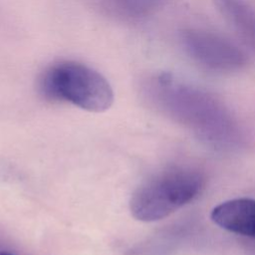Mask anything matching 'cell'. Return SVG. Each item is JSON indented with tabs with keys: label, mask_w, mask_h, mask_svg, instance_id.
Returning a JSON list of instances; mask_svg holds the SVG:
<instances>
[{
	"label": "cell",
	"mask_w": 255,
	"mask_h": 255,
	"mask_svg": "<svg viewBox=\"0 0 255 255\" xmlns=\"http://www.w3.org/2000/svg\"><path fill=\"white\" fill-rule=\"evenodd\" d=\"M185 53L201 67L215 72H233L243 68L246 55L233 42L206 30L189 29L182 33Z\"/></svg>",
	"instance_id": "3"
},
{
	"label": "cell",
	"mask_w": 255,
	"mask_h": 255,
	"mask_svg": "<svg viewBox=\"0 0 255 255\" xmlns=\"http://www.w3.org/2000/svg\"><path fill=\"white\" fill-rule=\"evenodd\" d=\"M215 4L239 36L255 50V10L243 0H215Z\"/></svg>",
	"instance_id": "5"
},
{
	"label": "cell",
	"mask_w": 255,
	"mask_h": 255,
	"mask_svg": "<svg viewBox=\"0 0 255 255\" xmlns=\"http://www.w3.org/2000/svg\"><path fill=\"white\" fill-rule=\"evenodd\" d=\"M211 219L225 230L255 237V200L236 198L225 201L214 207Z\"/></svg>",
	"instance_id": "4"
},
{
	"label": "cell",
	"mask_w": 255,
	"mask_h": 255,
	"mask_svg": "<svg viewBox=\"0 0 255 255\" xmlns=\"http://www.w3.org/2000/svg\"><path fill=\"white\" fill-rule=\"evenodd\" d=\"M39 87L46 98L69 102L89 112H104L114 100L109 82L100 73L72 61L50 66L43 73Z\"/></svg>",
	"instance_id": "1"
},
{
	"label": "cell",
	"mask_w": 255,
	"mask_h": 255,
	"mask_svg": "<svg viewBox=\"0 0 255 255\" xmlns=\"http://www.w3.org/2000/svg\"><path fill=\"white\" fill-rule=\"evenodd\" d=\"M163 0H115L116 9L128 17L138 18L154 11Z\"/></svg>",
	"instance_id": "6"
},
{
	"label": "cell",
	"mask_w": 255,
	"mask_h": 255,
	"mask_svg": "<svg viewBox=\"0 0 255 255\" xmlns=\"http://www.w3.org/2000/svg\"><path fill=\"white\" fill-rule=\"evenodd\" d=\"M0 255H12V254L7 253V252H0Z\"/></svg>",
	"instance_id": "7"
},
{
	"label": "cell",
	"mask_w": 255,
	"mask_h": 255,
	"mask_svg": "<svg viewBox=\"0 0 255 255\" xmlns=\"http://www.w3.org/2000/svg\"><path fill=\"white\" fill-rule=\"evenodd\" d=\"M201 186V175L191 169L162 171L135 189L129 201L130 212L140 221L162 219L191 201Z\"/></svg>",
	"instance_id": "2"
}]
</instances>
